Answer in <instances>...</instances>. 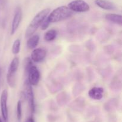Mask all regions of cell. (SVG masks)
<instances>
[{
    "label": "cell",
    "mask_w": 122,
    "mask_h": 122,
    "mask_svg": "<svg viewBox=\"0 0 122 122\" xmlns=\"http://www.w3.org/2000/svg\"><path fill=\"white\" fill-rule=\"evenodd\" d=\"M50 13V8H45L39 11L35 16L33 17L29 25H28L25 31V37L29 38L34 34L36 30L41 26V24L47 17L48 15Z\"/></svg>",
    "instance_id": "cell-1"
},
{
    "label": "cell",
    "mask_w": 122,
    "mask_h": 122,
    "mask_svg": "<svg viewBox=\"0 0 122 122\" xmlns=\"http://www.w3.org/2000/svg\"><path fill=\"white\" fill-rule=\"evenodd\" d=\"M73 14V12L67 6H63L57 7L49 13L46 19L50 23H57L71 17Z\"/></svg>",
    "instance_id": "cell-2"
},
{
    "label": "cell",
    "mask_w": 122,
    "mask_h": 122,
    "mask_svg": "<svg viewBox=\"0 0 122 122\" xmlns=\"http://www.w3.org/2000/svg\"><path fill=\"white\" fill-rule=\"evenodd\" d=\"M19 65V59L15 57L13 59L8 67L7 74V81L10 87H14L15 86L16 72Z\"/></svg>",
    "instance_id": "cell-3"
},
{
    "label": "cell",
    "mask_w": 122,
    "mask_h": 122,
    "mask_svg": "<svg viewBox=\"0 0 122 122\" xmlns=\"http://www.w3.org/2000/svg\"><path fill=\"white\" fill-rule=\"evenodd\" d=\"M24 89H25L24 95H25L26 99H27L31 113L33 114L35 111L34 94H33L32 86L29 83L27 80H26L25 84H24Z\"/></svg>",
    "instance_id": "cell-4"
},
{
    "label": "cell",
    "mask_w": 122,
    "mask_h": 122,
    "mask_svg": "<svg viewBox=\"0 0 122 122\" xmlns=\"http://www.w3.org/2000/svg\"><path fill=\"white\" fill-rule=\"evenodd\" d=\"M67 7L73 12L76 13L87 12L90 9L89 4L83 0H74L69 2Z\"/></svg>",
    "instance_id": "cell-5"
},
{
    "label": "cell",
    "mask_w": 122,
    "mask_h": 122,
    "mask_svg": "<svg viewBox=\"0 0 122 122\" xmlns=\"http://www.w3.org/2000/svg\"><path fill=\"white\" fill-rule=\"evenodd\" d=\"M28 79L27 81L32 86H36L38 84L40 80V72L36 66L32 65L27 72Z\"/></svg>",
    "instance_id": "cell-6"
},
{
    "label": "cell",
    "mask_w": 122,
    "mask_h": 122,
    "mask_svg": "<svg viewBox=\"0 0 122 122\" xmlns=\"http://www.w3.org/2000/svg\"><path fill=\"white\" fill-rule=\"evenodd\" d=\"M7 99H8V92L6 89L4 90L1 93L0 98L1 111L2 118L5 122L8 120V108H7Z\"/></svg>",
    "instance_id": "cell-7"
},
{
    "label": "cell",
    "mask_w": 122,
    "mask_h": 122,
    "mask_svg": "<svg viewBox=\"0 0 122 122\" xmlns=\"http://www.w3.org/2000/svg\"><path fill=\"white\" fill-rule=\"evenodd\" d=\"M21 18H22V11L20 7H17L15 8L14 15L13 17V21H12L11 28V35L15 33L17 30L20 22H21Z\"/></svg>",
    "instance_id": "cell-8"
},
{
    "label": "cell",
    "mask_w": 122,
    "mask_h": 122,
    "mask_svg": "<svg viewBox=\"0 0 122 122\" xmlns=\"http://www.w3.org/2000/svg\"><path fill=\"white\" fill-rule=\"evenodd\" d=\"M46 55V51L42 48H35L31 53L30 59L32 61L36 63L44 61Z\"/></svg>",
    "instance_id": "cell-9"
},
{
    "label": "cell",
    "mask_w": 122,
    "mask_h": 122,
    "mask_svg": "<svg viewBox=\"0 0 122 122\" xmlns=\"http://www.w3.org/2000/svg\"><path fill=\"white\" fill-rule=\"evenodd\" d=\"M104 89L100 87H94L91 89L88 92L89 98L94 100H101L103 97Z\"/></svg>",
    "instance_id": "cell-10"
},
{
    "label": "cell",
    "mask_w": 122,
    "mask_h": 122,
    "mask_svg": "<svg viewBox=\"0 0 122 122\" xmlns=\"http://www.w3.org/2000/svg\"><path fill=\"white\" fill-rule=\"evenodd\" d=\"M95 4L100 8L106 10H113L116 8L114 4L107 0H95Z\"/></svg>",
    "instance_id": "cell-11"
},
{
    "label": "cell",
    "mask_w": 122,
    "mask_h": 122,
    "mask_svg": "<svg viewBox=\"0 0 122 122\" xmlns=\"http://www.w3.org/2000/svg\"><path fill=\"white\" fill-rule=\"evenodd\" d=\"M105 17L107 20L111 22L117 24L120 26L122 25V16L120 14L109 13V14H106Z\"/></svg>",
    "instance_id": "cell-12"
},
{
    "label": "cell",
    "mask_w": 122,
    "mask_h": 122,
    "mask_svg": "<svg viewBox=\"0 0 122 122\" xmlns=\"http://www.w3.org/2000/svg\"><path fill=\"white\" fill-rule=\"evenodd\" d=\"M39 36L38 35H33L29 38L27 41V47L29 49H34L36 48L39 44Z\"/></svg>",
    "instance_id": "cell-13"
},
{
    "label": "cell",
    "mask_w": 122,
    "mask_h": 122,
    "mask_svg": "<svg viewBox=\"0 0 122 122\" xmlns=\"http://www.w3.org/2000/svg\"><path fill=\"white\" fill-rule=\"evenodd\" d=\"M57 32L54 29H51L46 31L44 35V39L46 41H52L56 39L57 37Z\"/></svg>",
    "instance_id": "cell-14"
},
{
    "label": "cell",
    "mask_w": 122,
    "mask_h": 122,
    "mask_svg": "<svg viewBox=\"0 0 122 122\" xmlns=\"http://www.w3.org/2000/svg\"><path fill=\"white\" fill-rule=\"evenodd\" d=\"M20 40L16 39L14 41L11 48V51L14 55H17L20 52Z\"/></svg>",
    "instance_id": "cell-15"
},
{
    "label": "cell",
    "mask_w": 122,
    "mask_h": 122,
    "mask_svg": "<svg viewBox=\"0 0 122 122\" xmlns=\"http://www.w3.org/2000/svg\"><path fill=\"white\" fill-rule=\"evenodd\" d=\"M22 111H21V102L19 100L17 103V118L19 121L21 120V115H22Z\"/></svg>",
    "instance_id": "cell-16"
},
{
    "label": "cell",
    "mask_w": 122,
    "mask_h": 122,
    "mask_svg": "<svg viewBox=\"0 0 122 122\" xmlns=\"http://www.w3.org/2000/svg\"><path fill=\"white\" fill-rule=\"evenodd\" d=\"M30 57H27L25 61V70L26 72L27 73L28 71L32 66V62Z\"/></svg>",
    "instance_id": "cell-17"
},
{
    "label": "cell",
    "mask_w": 122,
    "mask_h": 122,
    "mask_svg": "<svg viewBox=\"0 0 122 122\" xmlns=\"http://www.w3.org/2000/svg\"><path fill=\"white\" fill-rule=\"evenodd\" d=\"M50 25V22H49L48 20H47V19L46 18V19L44 20V21L42 22V23L41 24V29L42 31H45V30H46V29L48 28Z\"/></svg>",
    "instance_id": "cell-18"
},
{
    "label": "cell",
    "mask_w": 122,
    "mask_h": 122,
    "mask_svg": "<svg viewBox=\"0 0 122 122\" xmlns=\"http://www.w3.org/2000/svg\"><path fill=\"white\" fill-rule=\"evenodd\" d=\"M26 122H35V121H34V119L33 118V117H30L26 120Z\"/></svg>",
    "instance_id": "cell-19"
},
{
    "label": "cell",
    "mask_w": 122,
    "mask_h": 122,
    "mask_svg": "<svg viewBox=\"0 0 122 122\" xmlns=\"http://www.w3.org/2000/svg\"><path fill=\"white\" fill-rule=\"evenodd\" d=\"M0 122H2V120H1V117H0Z\"/></svg>",
    "instance_id": "cell-20"
},
{
    "label": "cell",
    "mask_w": 122,
    "mask_h": 122,
    "mask_svg": "<svg viewBox=\"0 0 122 122\" xmlns=\"http://www.w3.org/2000/svg\"><path fill=\"white\" fill-rule=\"evenodd\" d=\"M0 2H1V0H0Z\"/></svg>",
    "instance_id": "cell-21"
}]
</instances>
